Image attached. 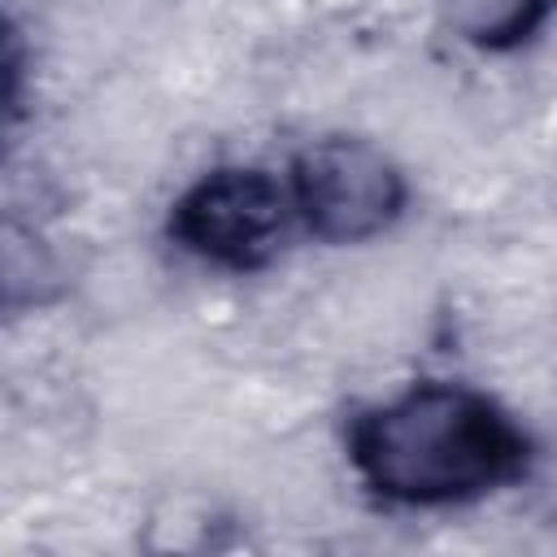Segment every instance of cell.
Masks as SVG:
<instances>
[{
  "instance_id": "6da1fadb",
  "label": "cell",
  "mask_w": 557,
  "mask_h": 557,
  "mask_svg": "<svg viewBox=\"0 0 557 557\" xmlns=\"http://www.w3.org/2000/svg\"><path fill=\"white\" fill-rule=\"evenodd\" d=\"M339 448L361 496L392 513L470 509L540 466L535 431L500 396L435 374L348 409Z\"/></svg>"
},
{
  "instance_id": "7a4b0ae2",
  "label": "cell",
  "mask_w": 557,
  "mask_h": 557,
  "mask_svg": "<svg viewBox=\"0 0 557 557\" xmlns=\"http://www.w3.org/2000/svg\"><path fill=\"white\" fill-rule=\"evenodd\" d=\"M161 235L170 248L205 270L252 278L278 265L300 231L283 170L257 161H226L200 170L174 191L161 218Z\"/></svg>"
},
{
  "instance_id": "3957f363",
  "label": "cell",
  "mask_w": 557,
  "mask_h": 557,
  "mask_svg": "<svg viewBox=\"0 0 557 557\" xmlns=\"http://www.w3.org/2000/svg\"><path fill=\"white\" fill-rule=\"evenodd\" d=\"M296 231L322 248H366L413 209L409 170L370 135L326 131L292 148L283 165Z\"/></svg>"
},
{
  "instance_id": "277c9868",
  "label": "cell",
  "mask_w": 557,
  "mask_h": 557,
  "mask_svg": "<svg viewBox=\"0 0 557 557\" xmlns=\"http://www.w3.org/2000/svg\"><path fill=\"white\" fill-rule=\"evenodd\" d=\"M74 292V265L61 239L17 213L0 209V326L57 309Z\"/></svg>"
},
{
  "instance_id": "5b68a950",
  "label": "cell",
  "mask_w": 557,
  "mask_h": 557,
  "mask_svg": "<svg viewBox=\"0 0 557 557\" xmlns=\"http://www.w3.org/2000/svg\"><path fill=\"white\" fill-rule=\"evenodd\" d=\"M557 0H435V22L479 57L531 52L553 26Z\"/></svg>"
},
{
  "instance_id": "8992f818",
  "label": "cell",
  "mask_w": 557,
  "mask_h": 557,
  "mask_svg": "<svg viewBox=\"0 0 557 557\" xmlns=\"http://www.w3.org/2000/svg\"><path fill=\"white\" fill-rule=\"evenodd\" d=\"M139 544L148 553H218L235 544V518L205 496H174L148 513Z\"/></svg>"
},
{
  "instance_id": "52a82bcc",
  "label": "cell",
  "mask_w": 557,
  "mask_h": 557,
  "mask_svg": "<svg viewBox=\"0 0 557 557\" xmlns=\"http://www.w3.org/2000/svg\"><path fill=\"white\" fill-rule=\"evenodd\" d=\"M30 113V70H26V44L22 30L0 17V152L17 135V126Z\"/></svg>"
}]
</instances>
